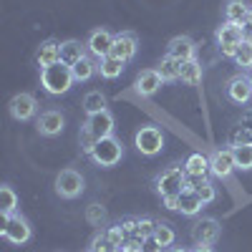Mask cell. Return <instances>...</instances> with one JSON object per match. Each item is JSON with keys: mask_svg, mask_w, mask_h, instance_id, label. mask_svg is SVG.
<instances>
[{"mask_svg": "<svg viewBox=\"0 0 252 252\" xmlns=\"http://www.w3.org/2000/svg\"><path fill=\"white\" fill-rule=\"evenodd\" d=\"M8 111L15 121H28L38 111V101H35L33 94H15L8 103Z\"/></svg>", "mask_w": 252, "mask_h": 252, "instance_id": "cell-9", "label": "cell"}, {"mask_svg": "<svg viewBox=\"0 0 252 252\" xmlns=\"http://www.w3.org/2000/svg\"><path fill=\"white\" fill-rule=\"evenodd\" d=\"M229 146H252V129H247V126H235L232 131H229Z\"/></svg>", "mask_w": 252, "mask_h": 252, "instance_id": "cell-29", "label": "cell"}, {"mask_svg": "<svg viewBox=\"0 0 252 252\" xmlns=\"http://www.w3.org/2000/svg\"><path fill=\"white\" fill-rule=\"evenodd\" d=\"M235 63H237V66L240 68H252V46L247 43V40H245V43H240V48H237V53H235V58H232Z\"/></svg>", "mask_w": 252, "mask_h": 252, "instance_id": "cell-32", "label": "cell"}, {"mask_svg": "<svg viewBox=\"0 0 252 252\" xmlns=\"http://www.w3.org/2000/svg\"><path fill=\"white\" fill-rule=\"evenodd\" d=\"M98 166H103V169H111V166H116L124 157V146L116 136H106V139H101L96 146H94V152L89 154Z\"/></svg>", "mask_w": 252, "mask_h": 252, "instance_id": "cell-2", "label": "cell"}, {"mask_svg": "<svg viewBox=\"0 0 252 252\" xmlns=\"http://www.w3.org/2000/svg\"><path fill=\"white\" fill-rule=\"evenodd\" d=\"M247 13H250V5L245 0H227V5H224V20L227 23H235V26L245 28Z\"/></svg>", "mask_w": 252, "mask_h": 252, "instance_id": "cell-21", "label": "cell"}, {"mask_svg": "<svg viewBox=\"0 0 252 252\" xmlns=\"http://www.w3.org/2000/svg\"><path fill=\"white\" fill-rule=\"evenodd\" d=\"M245 31H252V8L247 13V20H245Z\"/></svg>", "mask_w": 252, "mask_h": 252, "instance_id": "cell-43", "label": "cell"}, {"mask_svg": "<svg viewBox=\"0 0 252 252\" xmlns=\"http://www.w3.org/2000/svg\"><path fill=\"white\" fill-rule=\"evenodd\" d=\"M83 111H86L89 116L106 111V96H103L101 91H89L86 98H83Z\"/></svg>", "mask_w": 252, "mask_h": 252, "instance_id": "cell-25", "label": "cell"}, {"mask_svg": "<svg viewBox=\"0 0 252 252\" xmlns=\"http://www.w3.org/2000/svg\"><path fill=\"white\" fill-rule=\"evenodd\" d=\"M18 209V194L13 192V187L3 184L0 187V212L3 215H15Z\"/></svg>", "mask_w": 252, "mask_h": 252, "instance_id": "cell-28", "label": "cell"}, {"mask_svg": "<svg viewBox=\"0 0 252 252\" xmlns=\"http://www.w3.org/2000/svg\"><path fill=\"white\" fill-rule=\"evenodd\" d=\"M139 51V40L134 33H119L116 40H114V48H111V56L124 61V63H129Z\"/></svg>", "mask_w": 252, "mask_h": 252, "instance_id": "cell-15", "label": "cell"}, {"mask_svg": "<svg viewBox=\"0 0 252 252\" xmlns=\"http://www.w3.org/2000/svg\"><path fill=\"white\" fill-rule=\"evenodd\" d=\"M157 71H159V76H161L164 81H179L182 63H179V61H174V58H169V56H164V58H161V63L157 66Z\"/></svg>", "mask_w": 252, "mask_h": 252, "instance_id": "cell-26", "label": "cell"}, {"mask_svg": "<svg viewBox=\"0 0 252 252\" xmlns=\"http://www.w3.org/2000/svg\"><path fill=\"white\" fill-rule=\"evenodd\" d=\"M78 136H81V149H83V154H91V152H94V146L98 144V139L91 134V129H89L86 124L81 126V134H78Z\"/></svg>", "mask_w": 252, "mask_h": 252, "instance_id": "cell-34", "label": "cell"}, {"mask_svg": "<svg viewBox=\"0 0 252 252\" xmlns=\"http://www.w3.org/2000/svg\"><path fill=\"white\" fill-rule=\"evenodd\" d=\"M161 83H164V78L159 76V71L157 68H144L139 76H136V83H134V91L139 94V96H154L159 89H161Z\"/></svg>", "mask_w": 252, "mask_h": 252, "instance_id": "cell-14", "label": "cell"}, {"mask_svg": "<svg viewBox=\"0 0 252 252\" xmlns=\"http://www.w3.org/2000/svg\"><path fill=\"white\" fill-rule=\"evenodd\" d=\"M154 237L161 242V247H172L174 240H177V232L169 222H157V229H154Z\"/></svg>", "mask_w": 252, "mask_h": 252, "instance_id": "cell-30", "label": "cell"}, {"mask_svg": "<svg viewBox=\"0 0 252 252\" xmlns=\"http://www.w3.org/2000/svg\"><path fill=\"white\" fill-rule=\"evenodd\" d=\"M86 126L91 129V134L101 141V139H106V136H114V126H116V121H114L111 111L106 109V111H101V114L89 116V119H86Z\"/></svg>", "mask_w": 252, "mask_h": 252, "instance_id": "cell-16", "label": "cell"}, {"mask_svg": "<svg viewBox=\"0 0 252 252\" xmlns=\"http://www.w3.org/2000/svg\"><path fill=\"white\" fill-rule=\"evenodd\" d=\"M247 78H250V83H252V68H250V76H247Z\"/></svg>", "mask_w": 252, "mask_h": 252, "instance_id": "cell-47", "label": "cell"}, {"mask_svg": "<svg viewBox=\"0 0 252 252\" xmlns=\"http://www.w3.org/2000/svg\"><path fill=\"white\" fill-rule=\"evenodd\" d=\"M73 83H76L73 71L66 63H53L48 68H40V86H43V91L51 94V96L68 94Z\"/></svg>", "mask_w": 252, "mask_h": 252, "instance_id": "cell-1", "label": "cell"}, {"mask_svg": "<svg viewBox=\"0 0 252 252\" xmlns=\"http://www.w3.org/2000/svg\"><path fill=\"white\" fill-rule=\"evenodd\" d=\"M35 126H38L40 136H58L63 129H66V116H63L61 111H56V109H48V111H43L38 116Z\"/></svg>", "mask_w": 252, "mask_h": 252, "instance_id": "cell-11", "label": "cell"}, {"mask_svg": "<svg viewBox=\"0 0 252 252\" xmlns=\"http://www.w3.org/2000/svg\"><path fill=\"white\" fill-rule=\"evenodd\" d=\"M98 73H101V78H109V81L119 78V76L124 73V61H119V58H114V56L98 58Z\"/></svg>", "mask_w": 252, "mask_h": 252, "instance_id": "cell-22", "label": "cell"}, {"mask_svg": "<svg viewBox=\"0 0 252 252\" xmlns=\"http://www.w3.org/2000/svg\"><path fill=\"white\" fill-rule=\"evenodd\" d=\"M197 194H199V199H202L204 204H209V202H215V199H217V189H215V184H212V182L207 179V182L197 189Z\"/></svg>", "mask_w": 252, "mask_h": 252, "instance_id": "cell-38", "label": "cell"}, {"mask_svg": "<svg viewBox=\"0 0 252 252\" xmlns=\"http://www.w3.org/2000/svg\"><path fill=\"white\" fill-rule=\"evenodd\" d=\"M71 71H73V78H76V81H89V78L98 71V63H94L89 56H83L76 66H71Z\"/></svg>", "mask_w": 252, "mask_h": 252, "instance_id": "cell-27", "label": "cell"}, {"mask_svg": "<svg viewBox=\"0 0 252 252\" xmlns=\"http://www.w3.org/2000/svg\"><path fill=\"white\" fill-rule=\"evenodd\" d=\"M194 53H197L194 40H192V38H187V35H177V38H172V40H169V46H166V56L174 58V61H179V63L192 61Z\"/></svg>", "mask_w": 252, "mask_h": 252, "instance_id": "cell-17", "label": "cell"}, {"mask_svg": "<svg viewBox=\"0 0 252 252\" xmlns=\"http://www.w3.org/2000/svg\"><path fill=\"white\" fill-rule=\"evenodd\" d=\"M114 40H116V35H111L109 31H94L91 35H89V40H86V51L91 53V56H96V58H106V56H111V48H114Z\"/></svg>", "mask_w": 252, "mask_h": 252, "instance_id": "cell-13", "label": "cell"}, {"mask_svg": "<svg viewBox=\"0 0 252 252\" xmlns=\"http://www.w3.org/2000/svg\"><path fill=\"white\" fill-rule=\"evenodd\" d=\"M161 199H164V207L166 209H177L179 207V194L177 197H161Z\"/></svg>", "mask_w": 252, "mask_h": 252, "instance_id": "cell-41", "label": "cell"}, {"mask_svg": "<svg viewBox=\"0 0 252 252\" xmlns=\"http://www.w3.org/2000/svg\"><path fill=\"white\" fill-rule=\"evenodd\" d=\"M207 179H209L207 174H187V179H184V189H192V192H197V189H199Z\"/></svg>", "mask_w": 252, "mask_h": 252, "instance_id": "cell-39", "label": "cell"}, {"mask_svg": "<svg viewBox=\"0 0 252 252\" xmlns=\"http://www.w3.org/2000/svg\"><path fill=\"white\" fill-rule=\"evenodd\" d=\"M0 232H3V240H8L10 245H26L31 240V224L26 217L20 215H3L0 220Z\"/></svg>", "mask_w": 252, "mask_h": 252, "instance_id": "cell-3", "label": "cell"}, {"mask_svg": "<svg viewBox=\"0 0 252 252\" xmlns=\"http://www.w3.org/2000/svg\"><path fill=\"white\" fill-rule=\"evenodd\" d=\"M121 252H139V250H121Z\"/></svg>", "mask_w": 252, "mask_h": 252, "instance_id": "cell-46", "label": "cell"}, {"mask_svg": "<svg viewBox=\"0 0 252 252\" xmlns=\"http://www.w3.org/2000/svg\"><path fill=\"white\" fill-rule=\"evenodd\" d=\"M202 207L204 202L199 199L197 192H192V189H184V192L179 194V207H177V212L187 215V217H197L202 212Z\"/></svg>", "mask_w": 252, "mask_h": 252, "instance_id": "cell-20", "label": "cell"}, {"mask_svg": "<svg viewBox=\"0 0 252 252\" xmlns=\"http://www.w3.org/2000/svg\"><path fill=\"white\" fill-rule=\"evenodd\" d=\"M103 235H106V240H109L114 247H119V252H121V247H124V242H126V235H124L121 224H116V227H106V229H103Z\"/></svg>", "mask_w": 252, "mask_h": 252, "instance_id": "cell-36", "label": "cell"}, {"mask_svg": "<svg viewBox=\"0 0 252 252\" xmlns=\"http://www.w3.org/2000/svg\"><path fill=\"white\" fill-rule=\"evenodd\" d=\"M157 229V220H149V217H139L136 220V237H152Z\"/></svg>", "mask_w": 252, "mask_h": 252, "instance_id": "cell-35", "label": "cell"}, {"mask_svg": "<svg viewBox=\"0 0 252 252\" xmlns=\"http://www.w3.org/2000/svg\"><path fill=\"white\" fill-rule=\"evenodd\" d=\"M232 169H237L232 146H229V149H217V152L209 154V174H215L217 179H224V177L232 174Z\"/></svg>", "mask_w": 252, "mask_h": 252, "instance_id": "cell-10", "label": "cell"}, {"mask_svg": "<svg viewBox=\"0 0 252 252\" xmlns=\"http://www.w3.org/2000/svg\"><path fill=\"white\" fill-rule=\"evenodd\" d=\"M184 179H187L184 166H169V169H164L157 177L154 187L161 197H177V194L184 192Z\"/></svg>", "mask_w": 252, "mask_h": 252, "instance_id": "cell-4", "label": "cell"}, {"mask_svg": "<svg viewBox=\"0 0 252 252\" xmlns=\"http://www.w3.org/2000/svg\"><path fill=\"white\" fill-rule=\"evenodd\" d=\"M179 81H182V83H187V86H197V83L202 81V66L197 63V58H192V61H184V63H182Z\"/></svg>", "mask_w": 252, "mask_h": 252, "instance_id": "cell-23", "label": "cell"}, {"mask_svg": "<svg viewBox=\"0 0 252 252\" xmlns=\"http://www.w3.org/2000/svg\"><path fill=\"white\" fill-rule=\"evenodd\" d=\"M227 98L232 103H237V106H247L250 98H252V83H250V78L242 76V73L235 76V78H229V83H227Z\"/></svg>", "mask_w": 252, "mask_h": 252, "instance_id": "cell-12", "label": "cell"}, {"mask_svg": "<svg viewBox=\"0 0 252 252\" xmlns=\"http://www.w3.org/2000/svg\"><path fill=\"white\" fill-rule=\"evenodd\" d=\"M86 220H89L94 227L106 224V209H103L101 204H89V209H86Z\"/></svg>", "mask_w": 252, "mask_h": 252, "instance_id": "cell-33", "label": "cell"}, {"mask_svg": "<svg viewBox=\"0 0 252 252\" xmlns=\"http://www.w3.org/2000/svg\"><path fill=\"white\" fill-rule=\"evenodd\" d=\"M245 40H247V43L252 46V31H245Z\"/></svg>", "mask_w": 252, "mask_h": 252, "instance_id": "cell-44", "label": "cell"}, {"mask_svg": "<svg viewBox=\"0 0 252 252\" xmlns=\"http://www.w3.org/2000/svg\"><path fill=\"white\" fill-rule=\"evenodd\" d=\"M91 252H119V247H114L109 240H106V235L103 232H98L94 240H91V247H89Z\"/></svg>", "mask_w": 252, "mask_h": 252, "instance_id": "cell-37", "label": "cell"}, {"mask_svg": "<svg viewBox=\"0 0 252 252\" xmlns=\"http://www.w3.org/2000/svg\"><path fill=\"white\" fill-rule=\"evenodd\" d=\"M134 146L144 157H157L164 146V131L159 126H141L134 136Z\"/></svg>", "mask_w": 252, "mask_h": 252, "instance_id": "cell-6", "label": "cell"}, {"mask_svg": "<svg viewBox=\"0 0 252 252\" xmlns=\"http://www.w3.org/2000/svg\"><path fill=\"white\" fill-rule=\"evenodd\" d=\"M220 232H222V224L215 217H202V220H197L192 224V240L197 245H209L212 247L220 240Z\"/></svg>", "mask_w": 252, "mask_h": 252, "instance_id": "cell-8", "label": "cell"}, {"mask_svg": "<svg viewBox=\"0 0 252 252\" xmlns=\"http://www.w3.org/2000/svg\"><path fill=\"white\" fill-rule=\"evenodd\" d=\"M89 252H91V250H89Z\"/></svg>", "mask_w": 252, "mask_h": 252, "instance_id": "cell-48", "label": "cell"}, {"mask_svg": "<svg viewBox=\"0 0 252 252\" xmlns=\"http://www.w3.org/2000/svg\"><path fill=\"white\" fill-rule=\"evenodd\" d=\"M83 184L86 182H83V177L76 169H63L56 177V194L63 199H76L83 192Z\"/></svg>", "mask_w": 252, "mask_h": 252, "instance_id": "cell-7", "label": "cell"}, {"mask_svg": "<svg viewBox=\"0 0 252 252\" xmlns=\"http://www.w3.org/2000/svg\"><path fill=\"white\" fill-rule=\"evenodd\" d=\"M35 63L40 68H48V66H53V63H61V43L58 40H53V38L43 40L35 51Z\"/></svg>", "mask_w": 252, "mask_h": 252, "instance_id": "cell-18", "label": "cell"}, {"mask_svg": "<svg viewBox=\"0 0 252 252\" xmlns=\"http://www.w3.org/2000/svg\"><path fill=\"white\" fill-rule=\"evenodd\" d=\"M192 252H215V250L209 247V245H197V247H194Z\"/></svg>", "mask_w": 252, "mask_h": 252, "instance_id": "cell-42", "label": "cell"}, {"mask_svg": "<svg viewBox=\"0 0 252 252\" xmlns=\"http://www.w3.org/2000/svg\"><path fill=\"white\" fill-rule=\"evenodd\" d=\"M164 247H161V242L152 235V237H144V242H141V252H161Z\"/></svg>", "mask_w": 252, "mask_h": 252, "instance_id": "cell-40", "label": "cell"}, {"mask_svg": "<svg viewBox=\"0 0 252 252\" xmlns=\"http://www.w3.org/2000/svg\"><path fill=\"white\" fill-rule=\"evenodd\" d=\"M184 172L187 174H209V157L207 154H189L184 161Z\"/></svg>", "mask_w": 252, "mask_h": 252, "instance_id": "cell-24", "label": "cell"}, {"mask_svg": "<svg viewBox=\"0 0 252 252\" xmlns=\"http://www.w3.org/2000/svg\"><path fill=\"white\" fill-rule=\"evenodd\" d=\"M232 154H235L237 169H242V172H250L252 169V146H235Z\"/></svg>", "mask_w": 252, "mask_h": 252, "instance_id": "cell-31", "label": "cell"}, {"mask_svg": "<svg viewBox=\"0 0 252 252\" xmlns=\"http://www.w3.org/2000/svg\"><path fill=\"white\" fill-rule=\"evenodd\" d=\"M169 252H192V250H187V247H172Z\"/></svg>", "mask_w": 252, "mask_h": 252, "instance_id": "cell-45", "label": "cell"}, {"mask_svg": "<svg viewBox=\"0 0 252 252\" xmlns=\"http://www.w3.org/2000/svg\"><path fill=\"white\" fill-rule=\"evenodd\" d=\"M240 43H245V28L235 23H224L217 28V46L224 58H235Z\"/></svg>", "mask_w": 252, "mask_h": 252, "instance_id": "cell-5", "label": "cell"}, {"mask_svg": "<svg viewBox=\"0 0 252 252\" xmlns=\"http://www.w3.org/2000/svg\"><path fill=\"white\" fill-rule=\"evenodd\" d=\"M83 56H86V43H81V40H63L61 43V63H66V66H76Z\"/></svg>", "mask_w": 252, "mask_h": 252, "instance_id": "cell-19", "label": "cell"}]
</instances>
